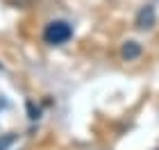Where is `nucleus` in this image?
<instances>
[{
    "label": "nucleus",
    "instance_id": "39448f33",
    "mask_svg": "<svg viewBox=\"0 0 159 150\" xmlns=\"http://www.w3.org/2000/svg\"><path fill=\"white\" fill-rule=\"evenodd\" d=\"M155 150H159V148H155Z\"/></svg>",
    "mask_w": 159,
    "mask_h": 150
},
{
    "label": "nucleus",
    "instance_id": "f03ea898",
    "mask_svg": "<svg viewBox=\"0 0 159 150\" xmlns=\"http://www.w3.org/2000/svg\"><path fill=\"white\" fill-rule=\"evenodd\" d=\"M134 25H136V30H141V32L152 30V27L157 25V11H155V7L152 5H143L141 9L136 11Z\"/></svg>",
    "mask_w": 159,
    "mask_h": 150
},
{
    "label": "nucleus",
    "instance_id": "7ed1b4c3",
    "mask_svg": "<svg viewBox=\"0 0 159 150\" xmlns=\"http://www.w3.org/2000/svg\"><path fill=\"white\" fill-rule=\"evenodd\" d=\"M143 52V48L139 41H125V43L120 46V59L123 61H134V59H139Z\"/></svg>",
    "mask_w": 159,
    "mask_h": 150
},
{
    "label": "nucleus",
    "instance_id": "f257e3e1",
    "mask_svg": "<svg viewBox=\"0 0 159 150\" xmlns=\"http://www.w3.org/2000/svg\"><path fill=\"white\" fill-rule=\"evenodd\" d=\"M73 37V27L66 20H50V23L43 27V41L50 46H61Z\"/></svg>",
    "mask_w": 159,
    "mask_h": 150
},
{
    "label": "nucleus",
    "instance_id": "20e7f679",
    "mask_svg": "<svg viewBox=\"0 0 159 150\" xmlns=\"http://www.w3.org/2000/svg\"><path fill=\"white\" fill-rule=\"evenodd\" d=\"M14 141H16V134H11V132L9 134H2V137H0V150H7Z\"/></svg>",
    "mask_w": 159,
    "mask_h": 150
}]
</instances>
